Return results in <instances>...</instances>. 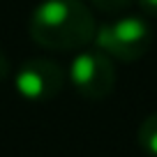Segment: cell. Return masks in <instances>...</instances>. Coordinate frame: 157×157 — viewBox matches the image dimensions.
Returning a JSON list of instances; mask_svg holds the SVG:
<instances>
[{
	"label": "cell",
	"instance_id": "obj_1",
	"mask_svg": "<svg viewBox=\"0 0 157 157\" xmlns=\"http://www.w3.org/2000/svg\"><path fill=\"white\" fill-rule=\"evenodd\" d=\"M28 33L42 49L76 53L93 44L97 21L83 0H42L30 14Z\"/></svg>",
	"mask_w": 157,
	"mask_h": 157
},
{
	"label": "cell",
	"instance_id": "obj_2",
	"mask_svg": "<svg viewBox=\"0 0 157 157\" xmlns=\"http://www.w3.org/2000/svg\"><path fill=\"white\" fill-rule=\"evenodd\" d=\"M93 44L116 60L134 63L148 53L152 44V30L141 16H120L111 23L97 25Z\"/></svg>",
	"mask_w": 157,
	"mask_h": 157
},
{
	"label": "cell",
	"instance_id": "obj_3",
	"mask_svg": "<svg viewBox=\"0 0 157 157\" xmlns=\"http://www.w3.org/2000/svg\"><path fill=\"white\" fill-rule=\"evenodd\" d=\"M69 83L74 86L81 97L86 99H104L116 88V67L113 58L104 51L95 49H81L76 51L72 65H69Z\"/></svg>",
	"mask_w": 157,
	"mask_h": 157
},
{
	"label": "cell",
	"instance_id": "obj_4",
	"mask_svg": "<svg viewBox=\"0 0 157 157\" xmlns=\"http://www.w3.org/2000/svg\"><path fill=\"white\" fill-rule=\"evenodd\" d=\"M65 76L58 63L44 58L25 60L14 74V88L28 102H49L63 90Z\"/></svg>",
	"mask_w": 157,
	"mask_h": 157
},
{
	"label": "cell",
	"instance_id": "obj_5",
	"mask_svg": "<svg viewBox=\"0 0 157 157\" xmlns=\"http://www.w3.org/2000/svg\"><path fill=\"white\" fill-rule=\"evenodd\" d=\"M136 139H139V146H141L148 155L157 157V113H150L141 123Z\"/></svg>",
	"mask_w": 157,
	"mask_h": 157
},
{
	"label": "cell",
	"instance_id": "obj_6",
	"mask_svg": "<svg viewBox=\"0 0 157 157\" xmlns=\"http://www.w3.org/2000/svg\"><path fill=\"white\" fill-rule=\"evenodd\" d=\"M134 0H90V5L95 10L104 12V14H118V12L127 10Z\"/></svg>",
	"mask_w": 157,
	"mask_h": 157
},
{
	"label": "cell",
	"instance_id": "obj_7",
	"mask_svg": "<svg viewBox=\"0 0 157 157\" xmlns=\"http://www.w3.org/2000/svg\"><path fill=\"white\" fill-rule=\"evenodd\" d=\"M139 10L148 16H157V0H136Z\"/></svg>",
	"mask_w": 157,
	"mask_h": 157
},
{
	"label": "cell",
	"instance_id": "obj_8",
	"mask_svg": "<svg viewBox=\"0 0 157 157\" xmlns=\"http://www.w3.org/2000/svg\"><path fill=\"white\" fill-rule=\"evenodd\" d=\"M7 76H10V60H7V56L0 51V81H5Z\"/></svg>",
	"mask_w": 157,
	"mask_h": 157
}]
</instances>
